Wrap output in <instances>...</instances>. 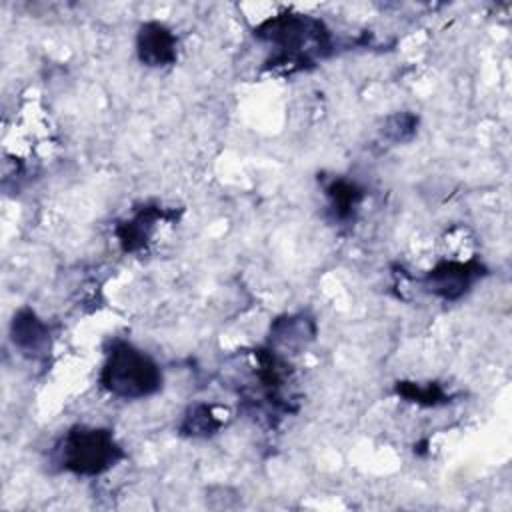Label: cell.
<instances>
[{"label": "cell", "instance_id": "1", "mask_svg": "<svg viewBox=\"0 0 512 512\" xmlns=\"http://www.w3.org/2000/svg\"><path fill=\"white\" fill-rule=\"evenodd\" d=\"M256 38L276 48L272 66L306 68L330 52V32L322 20L306 14H278L264 20L256 30Z\"/></svg>", "mask_w": 512, "mask_h": 512}, {"label": "cell", "instance_id": "2", "mask_svg": "<svg viewBox=\"0 0 512 512\" xmlns=\"http://www.w3.org/2000/svg\"><path fill=\"white\" fill-rule=\"evenodd\" d=\"M100 384L122 400L152 396L162 386V370L152 356L128 342H116L102 366Z\"/></svg>", "mask_w": 512, "mask_h": 512}, {"label": "cell", "instance_id": "3", "mask_svg": "<svg viewBox=\"0 0 512 512\" xmlns=\"http://www.w3.org/2000/svg\"><path fill=\"white\" fill-rule=\"evenodd\" d=\"M124 456L112 432L94 426H72L56 444L54 460L62 470L78 476H96Z\"/></svg>", "mask_w": 512, "mask_h": 512}, {"label": "cell", "instance_id": "4", "mask_svg": "<svg viewBox=\"0 0 512 512\" xmlns=\"http://www.w3.org/2000/svg\"><path fill=\"white\" fill-rule=\"evenodd\" d=\"M482 274L484 266L476 260H444L424 276V288L442 300H458Z\"/></svg>", "mask_w": 512, "mask_h": 512}, {"label": "cell", "instance_id": "5", "mask_svg": "<svg viewBox=\"0 0 512 512\" xmlns=\"http://www.w3.org/2000/svg\"><path fill=\"white\" fill-rule=\"evenodd\" d=\"M178 40L174 32L160 22H146L136 34V52L142 64L160 68L174 64Z\"/></svg>", "mask_w": 512, "mask_h": 512}, {"label": "cell", "instance_id": "6", "mask_svg": "<svg viewBox=\"0 0 512 512\" xmlns=\"http://www.w3.org/2000/svg\"><path fill=\"white\" fill-rule=\"evenodd\" d=\"M10 334L14 346L30 358H38L50 350L48 326L28 308L14 314Z\"/></svg>", "mask_w": 512, "mask_h": 512}, {"label": "cell", "instance_id": "7", "mask_svg": "<svg viewBox=\"0 0 512 512\" xmlns=\"http://www.w3.org/2000/svg\"><path fill=\"white\" fill-rule=\"evenodd\" d=\"M160 218H162V210H158V208H144L134 218L122 222L118 226V230H116L122 248L126 252L140 250L148 242V238L152 236V232L156 228V222Z\"/></svg>", "mask_w": 512, "mask_h": 512}, {"label": "cell", "instance_id": "8", "mask_svg": "<svg viewBox=\"0 0 512 512\" xmlns=\"http://www.w3.org/2000/svg\"><path fill=\"white\" fill-rule=\"evenodd\" d=\"M314 322L310 318H306L304 314H298V316H284V318H278L272 328H270V342L272 344H278V346H288V348H294V346H302L306 344L308 340L314 338Z\"/></svg>", "mask_w": 512, "mask_h": 512}, {"label": "cell", "instance_id": "9", "mask_svg": "<svg viewBox=\"0 0 512 512\" xmlns=\"http://www.w3.org/2000/svg\"><path fill=\"white\" fill-rule=\"evenodd\" d=\"M326 196L330 200V210L334 218L338 220H348L352 218L354 210L362 202V188H358L354 182L344 180V178H334L326 186Z\"/></svg>", "mask_w": 512, "mask_h": 512}, {"label": "cell", "instance_id": "10", "mask_svg": "<svg viewBox=\"0 0 512 512\" xmlns=\"http://www.w3.org/2000/svg\"><path fill=\"white\" fill-rule=\"evenodd\" d=\"M224 424L220 414H216L214 406L210 404H194L188 408L180 430L188 436H210L218 432V428Z\"/></svg>", "mask_w": 512, "mask_h": 512}, {"label": "cell", "instance_id": "11", "mask_svg": "<svg viewBox=\"0 0 512 512\" xmlns=\"http://www.w3.org/2000/svg\"><path fill=\"white\" fill-rule=\"evenodd\" d=\"M396 392L416 404H424V406H436L440 402H446V394L438 384H414V382H398Z\"/></svg>", "mask_w": 512, "mask_h": 512}, {"label": "cell", "instance_id": "12", "mask_svg": "<svg viewBox=\"0 0 512 512\" xmlns=\"http://www.w3.org/2000/svg\"><path fill=\"white\" fill-rule=\"evenodd\" d=\"M416 126H418V118L414 114L398 112L386 120L382 132L386 138H390L394 142H404L416 134Z\"/></svg>", "mask_w": 512, "mask_h": 512}]
</instances>
